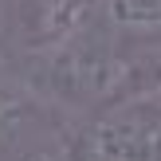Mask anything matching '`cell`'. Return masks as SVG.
<instances>
[{
    "mask_svg": "<svg viewBox=\"0 0 161 161\" xmlns=\"http://www.w3.org/2000/svg\"><path fill=\"white\" fill-rule=\"evenodd\" d=\"M91 161H161V106L130 98L86 130Z\"/></svg>",
    "mask_w": 161,
    "mask_h": 161,
    "instance_id": "7a4b0ae2",
    "label": "cell"
},
{
    "mask_svg": "<svg viewBox=\"0 0 161 161\" xmlns=\"http://www.w3.org/2000/svg\"><path fill=\"white\" fill-rule=\"evenodd\" d=\"M110 28L122 31H153L161 28V0H102Z\"/></svg>",
    "mask_w": 161,
    "mask_h": 161,
    "instance_id": "5b68a950",
    "label": "cell"
},
{
    "mask_svg": "<svg viewBox=\"0 0 161 161\" xmlns=\"http://www.w3.org/2000/svg\"><path fill=\"white\" fill-rule=\"evenodd\" d=\"M126 63L118 59L110 31L91 24L75 39L36 55V71L28 79V94L39 102H67V106H86V102L110 94L122 86Z\"/></svg>",
    "mask_w": 161,
    "mask_h": 161,
    "instance_id": "6da1fadb",
    "label": "cell"
},
{
    "mask_svg": "<svg viewBox=\"0 0 161 161\" xmlns=\"http://www.w3.org/2000/svg\"><path fill=\"white\" fill-rule=\"evenodd\" d=\"M98 0H12V31L31 55L75 39L83 28L94 24Z\"/></svg>",
    "mask_w": 161,
    "mask_h": 161,
    "instance_id": "3957f363",
    "label": "cell"
},
{
    "mask_svg": "<svg viewBox=\"0 0 161 161\" xmlns=\"http://www.w3.org/2000/svg\"><path fill=\"white\" fill-rule=\"evenodd\" d=\"M153 102H157V106H161V94H153Z\"/></svg>",
    "mask_w": 161,
    "mask_h": 161,
    "instance_id": "8992f818",
    "label": "cell"
},
{
    "mask_svg": "<svg viewBox=\"0 0 161 161\" xmlns=\"http://www.w3.org/2000/svg\"><path fill=\"white\" fill-rule=\"evenodd\" d=\"M31 106L36 98L28 94V86H20L8 67H0V146L16 142V134L31 122Z\"/></svg>",
    "mask_w": 161,
    "mask_h": 161,
    "instance_id": "277c9868",
    "label": "cell"
}]
</instances>
